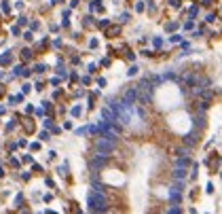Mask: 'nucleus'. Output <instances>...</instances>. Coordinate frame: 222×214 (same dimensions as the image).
Segmentation results:
<instances>
[{
    "label": "nucleus",
    "mask_w": 222,
    "mask_h": 214,
    "mask_svg": "<svg viewBox=\"0 0 222 214\" xmlns=\"http://www.w3.org/2000/svg\"><path fill=\"white\" fill-rule=\"evenodd\" d=\"M87 203H89V208L93 210V212H104L106 210V197H104V193L100 191V193H91L89 197H87Z\"/></svg>",
    "instance_id": "nucleus-1"
},
{
    "label": "nucleus",
    "mask_w": 222,
    "mask_h": 214,
    "mask_svg": "<svg viewBox=\"0 0 222 214\" xmlns=\"http://www.w3.org/2000/svg\"><path fill=\"white\" fill-rule=\"evenodd\" d=\"M135 100H138V89H129L127 93H125V100H123V102H125V104H133Z\"/></svg>",
    "instance_id": "nucleus-3"
},
{
    "label": "nucleus",
    "mask_w": 222,
    "mask_h": 214,
    "mask_svg": "<svg viewBox=\"0 0 222 214\" xmlns=\"http://www.w3.org/2000/svg\"><path fill=\"white\" fill-rule=\"evenodd\" d=\"M114 144H117V138H112V136H104V138H100L97 140V153L106 157L108 153H112L114 151Z\"/></svg>",
    "instance_id": "nucleus-2"
},
{
    "label": "nucleus",
    "mask_w": 222,
    "mask_h": 214,
    "mask_svg": "<svg viewBox=\"0 0 222 214\" xmlns=\"http://www.w3.org/2000/svg\"><path fill=\"white\" fill-rule=\"evenodd\" d=\"M184 176H186V172H184V170H180V167H178V170H175V178H184Z\"/></svg>",
    "instance_id": "nucleus-4"
}]
</instances>
